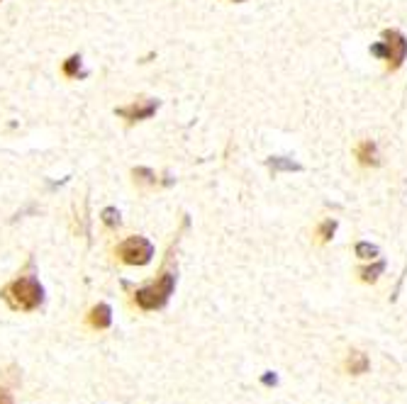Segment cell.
I'll return each instance as SVG.
<instances>
[{"label": "cell", "mask_w": 407, "mask_h": 404, "mask_svg": "<svg viewBox=\"0 0 407 404\" xmlns=\"http://www.w3.org/2000/svg\"><path fill=\"white\" fill-rule=\"evenodd\" d=\"M356 158L361 166H378L380 156H378V146L373 141H361L356 149Z\"/></svg>", "instance_id": "8992f818"}, {"label": "cell", "mask_w": 407, "mask_h": 404, "mask_svg": "<svg viewBox=\"0 0 407 404\" xmlns=\"http://www.w3.org/2000/svg\"><path fill=\"white\" fill-rule=\"evenodd\" d=\"M173 288H176V275L173 273H163L161 278H158V283L149 285V288L144 290H137V305L142 307V310H158V307L166 305V300L171 297Z\"/></svg>", "instance_id": "3957f363"}, {"label": "cell", "mask_w": 407, "mask_h": 404, "mask_svg": "<svg viewBox=\"0 0 407 404\" xmlns=\"http://www.w3.org/2000/svg\"><path fill=\"white\" fill-rule=\"evenodd\" d=\"M118 253H120V258H123L125 263L144 265V263H149L151 256H154V248H151V244L146 241L144 236H130L127 241L120 244Z\"/></svg>", "instance_id": "277c9868"}, {"label": "cell", "mask_w": 407, "mask_h": 404, "mask_svg": "<svg viewBox=\"0 0 407 404\" xmlns=\"http://www.w3.org/2000/svg\"><path fill=\"white\" fill-rule=\"evenodd\" d=\"M356 256L363 258V260L376 258V256H378V248L373 246V244H368V241H358V244H356Z\"/></svg>", "instance_id": "8fae6325"}, {"label": "cell", "mask_w": 407, "mask_h": 404, "mask_svg": "<svg viewBox=\"0 0 407 404\" xmlns=\"http://www.w3.org/2000/svg\"><path fill=\"white\" fill-rule=\"evenodd\" d=\"M91 324H93V327H98V329L110 327V307H108V305H98V307H93V312H91Z\"/></svg>", "instance_id": "9c48e42d"}, {"label": "cell", "mask_w": 407, "mask_h": 404, "mask_svg": "<svg viewBox=\"0 0 407 404\" xmlns=\"http://www.w3.org/2000/svg\"><path fill=\"white\" fill-rule=\"evenodd\" d=\"M334 232H337V222H332V220L322 222L320 229H317V234H320L322 241H330V239L334 236Z\"/></svg>", "instance_id": "7c38bea8"}, {"label": "cell", "mask_w": 407, "mask_h": 404, "mask_svg": "<svg viewBox=\"0 0 407 404\" xmlns=\"http://www.w3.org/2000/svg\"><path fill=\"white\" fill-rule=\"evenodd\" d=\"M78 71H81V58L78 56L66 58V63H63V73H66V76H78Z\"/></svg>", "instance_id": "4fadbf2b"}, {"label": "cell", "mask_w": 407, "mask_h": 404, "mask_svg": "<svg viewBox=\"0 0 407 404\" xmlns=\"http://www.w3.org/2000/svg\"><path fill=\"white\" fill-rule=\"evenodd\" d=\"M0 404H13V397H10L8 390H0Z\"/></svg>", "instance_id": "2e32d148"}, {"label": "cell", "mask_w": 407, "mask_h": 404, "mask_svg": "<svg viewBox=\"0 0 407 404\" xmlns=\"http://www.w3.org/2000/svg\"><path fill=\"white\" fill-rule=\"evenodd\" d=\"M134 175H142V180H146V183H156L154 173H151V171H146V168H137Z\"/></svg>", "instance_id": "9a60e30c"}, {"label": "cell", "mask_w": 407, "mask_h": 404, "mask_svg": "<svg viewBox=\"0 0 407 404\" xmlns=\"http://www.w3.org/2000/svg\"><path fill=\"white\" fill-rule=\"evenodd\" d=\"M371 54L385 58L390 71L400 68V66H403V61L407 58L405 34H403V32H398V30H385L383 32V42H378V44L371 46Z\"/></svg>", "instance_id": "7a4b0ae2"}, {"label": "cell", "mask_w": 407, "mask_h": 404, "mask_svg": "<svg viewBox=\"0 0 407 404\" xmlns=\"http://www.w3.org/2000/svg\"><path fill=\"white\" fill-rule=\"evenodd\" d=\"M156 108H158L156 100H146L144 105H132V108H120V110H118V115H120V117H125V120L137 122V120H146V117H151V115L156 113Z\"/></svg>", "instance_id": "5b68a950"}, {"label": "cell", "mask_w": 407, "mask_h": 404, "mask_svg": "<svg viewBox=\"0 0 407 404\" xmlns=\"http://www.w3.org/2000/svg\"><path fill=\"white\" fill-rule=\"evenodd\" d=\"M103 222H105V225H110V227L120 225V212L113 210V207H108V210L103 212Z\"/></svg>", "instance_id": "5bb4252c"}, {"label": "cell", "mask_w": 407, "mask_h": 404, "mask_svg": "<svg viewBox=\"0 0 407 404\" xmlns=\"http://www.w3.org/2000/svg\"><path fill=\"white\" fill-rule=\"evenodd\" d=\"M234 3H242V0H234Z\"/></svg>", "instance_id": "e0dca14e"}, {"label": "cell", "mask_w": 407, "mask_h": 404, "mask_svg": "<svg viewBox=\"0 0 407 404\" xmlns=\"http://www.w3.org/2000/svg\"><path fill=\"white\" fill-rule=\"evenodd\" d=\"M3 297L15 310H37L42 302V288L35 278H20L3 290Z\"/></svg>", "instance_id": "6da1fadb"}, {"label": "cell", "mask_w": 407, "mask_h": 404, "mask_svg": "<svg viewBox=\"0 0 407 404\" xmlns=\"http://www.w3.org/2000/svg\"><path fill=\"white\" fill-rule=\"evenodd\" d=\"M268 168H273V171H303V166L300 163H295L293 158H283V156H273L268 158Z\"/></svg>", "instance_id": "ba28073f"}, {"label": "cell", "mask_w": 407, "mask_h": 404, "mask_svg": "<svg viewBox=\"0 0 407 404\" xmlns=\"http://www.w3.org/2000/svg\"><path fill=\"white\" fill-rule=\"evenodd\" d=\"M346 368H349V373H353V375L366 373V368H368V358L361 353V351H353V353L349 355V360H346Z\"/></svg>", "instance_id": "52a82bcc"}, {"label": "cell", "mask_w": 407, "mask_h": 404, "mask_svg": "<svg viewBox=\"0 0 407 404\" xmlns=\"http://www.w3.org/2000/svg\"><path fill=\"white\" fill-rule=\"evenodd\" d=\"M385 270V263L383 260H378V263H373V265H368V268H361L358 273H361V280L363 283H376L378 280V275Z\"/></svg>", "instance_id": "30bf717a"}]
</instances>
